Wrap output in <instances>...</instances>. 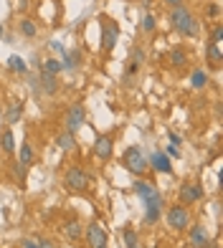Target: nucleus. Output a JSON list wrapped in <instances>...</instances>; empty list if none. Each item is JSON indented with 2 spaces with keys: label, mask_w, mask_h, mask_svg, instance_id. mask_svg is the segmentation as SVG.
Wrapping results in <instances>:
<instances>
[{
  "label": "nucleus",
  "mask_w": 223,
  "mask_h": 248,
  "mask_svg": "<svg viewBox=\"0 0 223 248\" xmlns=\"http://www.w3.org/2000/svg\"><path fill=\"white\" fill-rule=\"evenodd\" d=\"M170 20H173V28L180 33V36H188V38L198 36V20L193 18V13L185 5H175L173 13H170Z\"/></svg>",
  "instance_id": "f257e3e1"
},
{
  "label": "nucleus",
  "mask_w": 223,
  "mask_h": 248,
  "mask_svg": "<svg viewBox=\"0 0 223 248\" xmlns=\"http://www.w3.org/2000/svg\"><path fill=\"white\" fill-rule=\"evenodd\" d=\"M122 165H125V170L132 172L135 177H142L144 172L150 170V162H147V155H144L142 147H137V144H132V147L125 150V155H122Z\"/></svg>",
  "instance_id": "f03ea898"
},
{
  "label": "nucleus",
  "mask_w": 223,
  "mask_h": 248,
  "mask_svg": "<svg viewBox=\"0 0 223 248\" xmlns=\"http://www.w3.org/2000/svg\"><path fill=\"white\" fill-rule=\"evenodd\" d=\"M86 248H109V233L102 223L92 220L86 225Z\"/></svg>",
  "instance_id": "7ed1b4c3"
},
{
  "label": "nucleus",
  "mask_w": 223,
  "mask_h": 248,
  "mask_svg": "<svg viewBox=\"0 0 223 248\" xmlns=\"http://www.w3.org/2000/svg\"><path fill=\"white\" fill-rule=\"evenodd\" d=\"M99 28H102V48L104 51H112L117 46V41H119V26L114 23L112 18H99Z\"/></svg>",
  "instance_id": "20e7f679"
},
{
  "label": "nucleus",
  "mask_w": 223,
  "mask_h": 248,
  "mask_svg": "<svg viewBox=\"0 0 223 248\" xmlns=\"http://www.w3.org/2000/svg\"><path fill=\"white\" fill-rule=\"evenodd\" d=\"M167 225L173 231H185L191 225V213H188V208L185 205H170V210H167Z\"/></svg>",
  "instance_id": "39448f33"
},
{
  "label": "nucleus",
  "mask_w": 223,
  "mask_h": 248,
  "mask_svg": "<svg viewBox=\"0 0 223 248\" xmlns=\"http://www.w3.org/2000/svg\"><path fill=\"white\" fill-rule=\"evenodd\" d=\"M64 183H66V187H69V190H74V193H81V190L89 187V175L81 170V167H69V170H66Z\"/></svg>",
  "instance_id": "423d86ee"
},
{
  "label": "nucleus",
  "mask_w": 223,
  "mask_h": 248,
  "mask_svg": "<svg viewBox=\"0 0 223 248\" xmlns=\"http://www.w3.org/2000/svg\"><path fill=\"white\" fill-rule=\"evenodd\" d=\"M84 122H86L84 104H71V107H69V111H66V119H64V124H66V132L76 134V129L84 127Z\"/></svg>",
  "instance_id": "0eeeda50"
},
{
  "label": "nucleus",
  "mask_w": 223,
  "mask_h": 248,
  "mask_svg": "<svg viewBox=\"0 0 223 248\" xmlns=\"http://www.w3.org/2000/svg\"><path fill=\"white\" fill-rule=\"evenodd\" d=\"M112 152H114V142H112V137L109 134H99V137L94 140V155L102 162H107V160H112Z\"/></svg>",
  "instance_id": "6e6552de"
},
{
  "label": "nucleus",
  "mask_w": 223,
  "mask_h": 248,
  "mask_svg": "<svg viewBox=\"0 0 223 248\" xmlns=\"http://www.w3.org/2000/svg\"><path fill=\"white\" fill-rule=\"evenodd\" d=\"M135 193H137L144 202H150V200H155V198H162L160 190L155 187L150 180H135Z\"/></svg>",
  "instance_id": "1a4fd4ad"
},
{
  "label": "nucleus",
  "mask_w": 223,
  "mask_h": 248,
  "mask_svg": "<svg viewBox=\"0 0 223 248\" xmlns=\"http://www.w3.org/2000/svg\"><path fill=\"white\" fill-rule=\"evenodd\" d=\"M200 198H203V187L198 183H188V185L180 187V202H185V205H193Z\"/></svg>",
  "instance_id": "9d476101"
},
{
  "label": "nucleus",
  "mask_w": 223,
  "mask_h": 248,
  "mask_svg": "<svg viewBox=\"0 0 223 248\" xmlns=\"http://www.w3.org/2000/svg\"><path fill=\"white\" fill-rule=\"evenodd\" d=\"M147 162L155 172H162V175H170L173 172V165H170V157L165 152H155L152 157H147Z\"/></svg>",
  "instance_id": "9b49d317"
},
{
  "label": "nucleus",
  "mask_w": 223,
  "mask_h": 248,
  "mask_svg": "<svg viewBox=\"0 0 223 248\" xmlns=\"http://www.w3.org/2000/svg\"><path fill=\"white\" fill-rule=\"evenodd\" d=\"M208 241H210V235H208L206 225H193V228H191V246L200 248V246H206Z\"/></svg>",
  "instance_id": "f8f14e48"
},
{
  "label": "nucleus",
  "mask_w": 223,
  "mask_h": 248,
  "mask_svg": "<svg viewBox=\"0 0 223 248\" xmlns=\"http://www.w3.org/2000/svg\"><path fill=\"white\" fill-rule=\"evenodd\" d=\"M79 63H81V51H64L61 53V69L74 71Z\"/></svg>",
  "instance_id": "ddd939ff"
},
{
  "label": "nucleus",
  "mask_w": 223,
  "mask_h": 248,
  "mask_svg": "<svg viewBox=\"0 0 223 248\" xmlns=\"http://www.w3.org/2000/svg\"><path fill=\"white\" fill-rule=\"evenodd\" d=\"M206 59H208L210 69H221L223 56H221V46H218V43H208V46H206Z\"/></svg>",
  "instance_id": "4468645a"
},
{
  "label": "nucleus",
  "mask_w": 223,
  "mask_h": 248,
  "mask_svg": "<svg viewBox=\"0 0 223 248\" xmlns=\"http://www.w3.org/2000/svg\"><path fill=\"white\" fill-rule=\"evenodd\" d=\"M64 235H66L69 241H79L81 235H84V225H81L79 220H69V223L64 225Z\"/></svg>",
  "instance_id": "2eb2a0df"
},
{
  "label": "nucleus",
  "mask_w": 223,
  "mask_h": 248,
  "mask_svg": "<svg viewBox=\"0 0 223 248\" xmlns=\"http://www.w3.org/2000/svg\"><path fill=\"white\" fill-rule=\"evenodd\" d=\"M56 147H59L61 152H71L74 147H76V140H74V134L71 132H61L59 137H56Z\"/></svg>",
  "instance_id": "dca6fc26"
},
{
  "label": "nucleus",
  "mask_w": 223,
  "mask_h": 248,
  "mask_svg": "<svg viewBox=\"0 0 223 248\" xmlns=\"http://www.w3.org/2000/svg\"><path fill=\"white\" fill-rule=\"evenodd\" d=\"M38 84H41V89H43L46 94H56V89H59V84H56V76L43 74V71H38Z\"/></svg>",
  "instance_id": "f3484780"
},
{
  "label": "nucleus",
  "mask_w": 223,
  "mask_h": 248,
  "mask_svg": "<svg viewBox=\"0 0 223 248\" xmlns=\"http://www.w3.org/2000/svg\"><path fill=\"white\" fill-rule=\"evenodd\" d=\"M0 144H3V150H5L8 155L16 152V137H13V132H10V127L0 129Z\"/></svg>",
  "instance_id": "a211bd4d"
},
{
  "label": "nucleus",
  "mask_w": 223,
  "mask_h": 248,
  "mask_svg": "<svg viewBox=\"0 0 223 248\" xmlns=\"http://www.w3.org/2000/svg\"><path fill=\"white\" fill-rule=\"evenodd\" d=\"M8 69L16 71V74H26L28 71V63L20 59V56H10V59H8Z\"/></svg>",
  "instance_id": "6ab92c4d"
},
{
  "label": "nucleus",
  "mask_w": 223,
  "mask_h": 248,
  "mask_svg": "<svg viewBox=\"0 0 223 248\" xmlns=\"http://www.w3.org/2000/svg\"><path fill=\"white\" fill-rule=\"evenodd\" d=\"M20 117H23V104H20V101H13V104H10V109H8V122H10V124H18Z\"/></svg>",
  "instance_id": "aec40b11"
},
{
  "label": "nucleus",
  "mask_w": 223,
  "mask_h": 248,
  "mask_svg": "<svg viewBox=\"0 0 223 248\" xmlns=\"http://www.w3.org/2000/svg\"><path fill=\"white\" fill-rule=\"evenodd\" d=\"M170 63L175 66V69H180V66L188 63V53H185L183 48H173V51H170Z\"/></svg>",
  "instance_id": "412c9836"
},
{
  "label": "nucleus",
  "mask_w": 223,
  "mask_h": 248,
  "mask_svg": "<svg viewBox=\"0 0 223 248\" xmlns=\"http://www.w3.org/2000/svg\"><path fill=\"white\" fill-rule=\"evenodd\" d=\"M41 71H43V74H51V76H56V74L61 71V61H59V59H46V61L41 63Z\"/></svg>",
  "instance_id": "4be33fe9"
},
{
  "label": "nucleus",
  "mask_w": 223,
  "mask_h": 248,
  "mask_svg": "<svg viewBox=\"0 0 223 248\" xmlns=\"http://www.w3.org/2000/svg\"><path fill=\"white\" fill-rule=\"evenodd\" d=\"M18 162H20V165H31V162H33V150H31V144H28V142H23V144H20Z\"/></svg>",
  "instance_id": "5701e85b"
},
{
  "label": "nucleus",
  "mask_w": 223,
  "mask_h": 248,
  "mask_svg": "<svg viewBox=\"0 0 223 248\" xmlns=\"http://www.w3.org/2000/svg\"><path fill=\"white\" fill-rule=\"evenodd\" d=\"M20 33H23L26 38H33V36H36V26H33V20H28V18L20 20Z\"/></svg>",
  "instance_id": "b1692460"
},
{
  "label": "nucleus",
  "mask_w": 223,
  "mask_h": 248,
  "mask_svg": "<svg viewBox=\"0 0 223 248\" xmlns=\"http://www.w3.org/2000/svg\"><path fill=\"white\" fill-rule=\"evenodd\" d=\"M206 84H208V74H206L203 69H198V71L193 74V86H195V89H203Z\"/></svg>",
  "instance_id": "393cba45"
},
{
  "label": "nucleus",
  "mask_w": 223,
  "mask_h": 248,
  "mask_svg": "<svg viewBox=\"0 0 223 248\" xmlns=\"http://www.w3.org/2000/svg\"><path fill=\"white\" fill-rule=\"evenodd\" d=\"M144 59H147V53H144V48H135V51H132V61H129V63H135L137 69H140V66L144 63Z\"/></svg>",
  "instance_id": "a878e982"
},
{
  "label": "nucleus",
  "mask_w": 223,
  "mask_h": 248,
  "mask_svg": "<svg viewBox=\"0 0 223 248\" xmlns=\"http://www.w3.org/2000/svg\"><path fill=\"white\" fill-rule=\"evenodd\" d=\"M140 28H142L144 33H152L155 28H158V23H155V18H152V16H144V18H142V23H140Z\"/></svg>",
  "instance_id": "bb28decb"
},
{
  "label": "nucleus",
  "mask_w": 223,
  "mask_h": 248,
  "mask_svg": "<svg viewBox=\"0 0 223 248\" xmlns=\"http://www.w3.org/2000/svg\"><path fill=\"white\" fill-rule=\"evenodd\" d=\"M122 238H125V246H135L137 243V233L132 228H125V231H122Z\"/></svg>",
  "instance_id": "cd10ccee"
},
{
  "label": "nucleus",
  "mask_w": 223,
  "mask_h": 248,
  "mask_svg": "<svg viewBox=\"0 0 223 248\" xmlns=\"http://www.w3.org/2000/svg\"><path fill=\"white\" fill-rule=\"evenodd\" d=\"M221 41H223V26H216V31H213V43H218V46H221Z\"/></svg>",
  "instance_id": "c85d7f7f"
},
{
  "label": "nucleus",
  "mask_w": 223,
  "mask_h": 248,
  "mask_svg": "<svg viewBox=\"0 0 223 248\" xmlns=\"http://www.w3.org/2000/svg\"><path fill=\"white\" fill-rule=\"evenodd\" d=\"M206 13H208V16H210V18H216V16H218V13H221V8H218V5H216V3H213V5H208V10H206Z\"/></svg>",
  "instance_id": "c756f323"
},
{
  "label": "nucleus",
  "mask_w": 223,
  "mask_h": 248,
  "mask_svg": "<svg viewBox=\"0 0 223 248\" xmlns=\"http://www.w3.org/2000/svg\"><path fill=\"white\" fill-rule=\"evenodd\" d=\"M167 157H180V150L175 144H167Z\"/></svg>",
  "instance_id": "7c9ffc66"
},
{
  "label": "nucleus",
  "mask_w": 223,
  "mask_h": 248,
  "mask_svg": "<svg viewBox=\"0 0 223 248\" xmlns=\"http://www.w3.org/2000/svg\"><path fill=\"white\" fill-rule=\"evenodd\" d=\"M51 51H56V53H64L66 48L61 46V43H59V41H51Z\"/></svg>",
  "instance_id": "2f4dec72"
},
{
  "label": "nucleus",
  "mask_w": 223,
  "mask_h": 248,
  "mask_svg": "<svg viewBox=\"0 0 223 248\" xmlns=\"http://www.w3.org/2000/svg\"><path fill=\"white\" fill-rule=\"evenodd\" d=\"M170 142H173L175 147H177V144H180V137H177V134H173V132H170Z\"/></svg>",
  "instance_id": "473e14b6"
},
{
  "label": "nucleus",
  "mask_w": 223,
  "mask_h": 248,
  "mask_svg": "<svg viewBox=\"0 0 223 248\" xmlns=\"http://www.w3.org/2000/svg\"><path fill=\"white\" fill-rule=\"evenodd\" d=\"M165 3L170 5V8H175V5H183V0H165Z\"/></svg>",
  "instance_id": "72a5a7b5"
},
{
  "label": "nucleus",
  "mask_w": 223,
  "mask_h": 248,
  "mask_svg": "<svg viewBox=\"0 0 223 248\" xmlns=\"http://www.w3.org/2000/svg\"><path fill=\"white\" fill-rule=\"evenodd\" d=\"M38 248H51V241H43V238H41V241H38Z\"/></svg>",
  "instance_id": "f704fd0d"
},
{
  "label": "nucleus",
  "mask_w": 223,
  "mask_h": 248,
  "mask_svg": "<svg viewBox=\"0 0 223 248\" xmlns=\"http://www.w3.org/2000/svg\"><path fill=\"white\" fill-rule=\"evenodd\" d=\"M23 248H38V243H33V241H23Z\"/></svg>",
  "instance_id": "c9c22d12"
},
{
  "label": "nucleus",
  "mask_w": 223,
  "mask_h": 248,
  "mask_svg": "<svg viewBox=\"0 0 223 248\" xmlns=\"http://www.w3.org/2000/svg\"><path fill=\"white\" fill-rule=\"evenodd\" d=\"M200 248H218V243H210V241H208L206 246H200Z\"/></svg>",
  "instance_id": "e433bc0d"
},
{
  "label": "nucleus",
  "mask_w": 223,
  "mask_h": 248,
  "mask_svg": "<svg viewBox=\"0 0 223 248\" xmlns=\"http://www.w3.org/2000/svg\"><path fill=\"white\" fill-rule=\"evenodd\" d=\"M152 5V0H142V8H150Z\"/></svg>",
  "instance_id": "4c0bfd02"
},
{
  "label": "nucleus",
  "mask_w": 223,
  "mask_h": 248,
  "mask_svg": "<svg viewBox=\"0 0 223 248\" xmlns=\"http://www.w3.org/2000/svg\"><path fill=\"white\" fill-rule=\"evenodd\" d=\"M0 38H3V26H0Z\"/></svg>",
  "instance_id": "58836bf2"
},
{
  "label": "nucleus",
  "mask_w": 223,
  "mask_h": 248,
  "mask_svg": "<svg viewBox=\"0 0 223 248\" xmlns=\"http://www.w3.org/2000/svg\"><path fill=\"white\" fill-rule=\"evenodd\" d=\"M127 248H140V246H137V243H135V246H127Z\"/></svg>",
  "instance_id": "ea45409f"
}]
</instances>
